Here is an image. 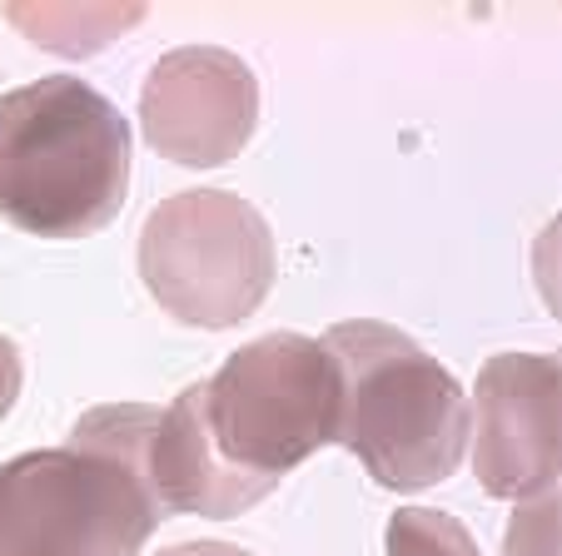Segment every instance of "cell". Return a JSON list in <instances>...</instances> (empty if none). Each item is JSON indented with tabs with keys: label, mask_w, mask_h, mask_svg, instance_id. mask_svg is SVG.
<instances>
[{
	"label": "cell",
	"mask_w": 562,
	"mask_h": 556,
	"mask_svg": "<svg viewBox=\"0 0 562 556\" xmlns=\"http://www.w3.org/2000/svg\"><path fill=\"white\" fill-rule=\"evenodd\" d=\"M159 408L110 402L65 447L0 462V556H139L165 507L149 483Z\"/></svg>",
	"instance_id": "1"
},
{
	"label": "cell",
	"mask_w": 562,
	"mask_h": 556,
	"mask_svg": "<svg viewBox=\"0 0 562 556\" xmlns=\"http://www.w3.org/2000/svg\"><path fill=\"white\" fill-rule=\"evenodd\" d=\"M130 194V125L95 84L45 75L0 95V214L35 239H86Z\"/></svg>",
	"instance_id": "2"
},
{
	"label": "cell",
	"mask_w": 562,
	"mask_h": 556,
	"mask_svg": "<svg viewBox=\"0 0 562 556\" xmlns=\"http://www.w3.org/2000/svg\"><path fill=\"white\" fill-rule=\"evenodd\" d=\"M339 363V442L389 492H424L458 473L468 452V393L408 333L353 318L324 333Z\"/></svg>",
	"instance_id": "3"
},
{
	"label": "cell",
	"mask_w": 562,
	"mask_h": 556,
	"mask_svg": "<svg viewBox=\"0 0 562 556\" xmlns=\"http://www.w3.org/2000/svg\"><path fill=\"white\" fill-rule=\"evenodd\" d=\"M274 234L234 190H184L139 234V279L175 324L234 328L274 288Z\"/></svg>",
	"instance_id": "4"
},
{
	"label": "cell",
	"mask_w": 562,
	"mask_h": 556,
	"mask_svg": "<svg viewBox=\"0 0 562 556\" xmlns=\"http://www.w3.org/2000/svg\"><path fill=\"white\" fill-rule=\"evenodd\" d=\"M204 412L234 467L279 483V473L339 442V363L318 338L265 333L204 383Z\"/></svg>",
	"instance_id": "5"
},
{
	"label": "cell",
	"mask_w": 562,
	"mask_h": 556,
	"mask_svg": "<svg viewBox=\"0 0 562 556\" xmlns=\"http://www.w3.org/2000/svg\"><path fill=\"white\" fill-rule=\"evenodd\" d=\"M473 477L488 497L528 502L562 477V363L552 353H498L473 388Z\"/></svg>",
	"instance_id": "6"
},
{
	"label": "cell",
	"mask_w": 562,
	"mask_h": 556,
	"mask_svg": "<svg viewBox=\"0 0 562 556\" xmlns=\"http://www.w3.org/2000/svg\"><path fill=\"white\" fill-rule=\"evenodd\" d=\"M259 125V80L224 45H180L159 55L139 90V129L180 169H220L245 155Z\"/></svg>",
	"instance_id": "7"
},
{
	"label": "cell",
	"mask_w": 562,
	"mask_h": 556,
	"mask_svg": "<svg viewBox=\"0 0 562 556\" xmlns=\"http://www.w3.org/2000/svg\"><path fill=\"white\" fill-rule=\"evenodd\" d=\"M149 483H155L165 517L184 512L214 517V522L249 512L274 492V477L245 473L220 452L210 432V412H204V383L184 388L170 408H159L155 447H149Z\"/></svg>",
	"instance_id": "8"
},
{
	"label": "cell",
	"mask_w": 562,
	"mask_h": 556,
	"mask_svg": "<svg viewBox=\"0 0 562 556\" xmlns=\"http://www.w3.org/2000/svg\"><path fill=\"white\" fill-rule=\"evenodd\" d=\"M5 21L21 25L25 41L65 60H86L115 45L130 25L145 21V5H100V0H35V5H5Z\"/></svg>",
	"instance_id": "9"
},
{
	"label": "cell",
	"mask_w": 562,
	"mask_h": 556,
	"mask_svg": "<svg viewBox=\"0 0 562 556\" xmlns=\"http://www.w3.org/2000/svg\"><path fill=\"white\" fill-rule=\"evenodd\" d=\"M389 556H483L458 517L434 512V507H398L389 517V536H383Z\"/></svg>",
	"instance_id": "10"
},
{
	"label": "cell",
	"mask_w": 562,
	"mask_h": 556,
	"mask_svg": "<svg viewBox=\"0 0 562 556\" xmlns=\"http://www.w3.org/2000/svg\"><path fill=\"white\" fill-rule=\"evenodd\" d=\"M558 492L518 502V512L508 517V532H503V556H558Z\"/></svg>",
	"instance_id": "11"
},
{
	"label": "cell",
	"mask_w": 562,
	"mask_h": 556,
	"mask_svg": "<svg viewBox=\"0 0 562 556\" xmlns=\"http://www.w3.org/2000/svg\"><path fill=\"white\" fill-rule=\"evenodd\" d=\"M15 398H21V353H15L11 338L0 333V418L15 408Z\"/></svg>",
	"instance_id": "12"
},
{
	"label": "cell",
	"mask_w": 562,
	"mask_h": 556,
	"mask_svg": "<svg viewBox=\"0 0 562 556\" xmlns=\"http://www.w3.org/2000/svg\"><path fill=\"white\" fill-rule=\"evenodd\" d=\"M159 556H255V552L229 546V542H180V546H170V552H159Z\"/></svg>",
	"instance_id": "13"
}]
</instances>
